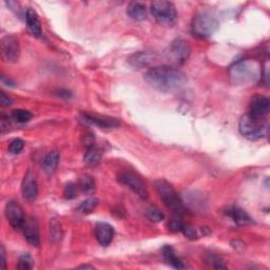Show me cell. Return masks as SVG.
<instances>
[{"mask_svg": "<svg viewBox=\"0 0 270 270\" xmlns=\"http://www.w3.org/2000/svg\"><path fill=\"white\" fill-rule=\"evenodd\" d=\"M146 82L154 89L170 93L182 89L187 83V76L179 69L168 66H156L145 74Z\"/></svg>", "mask_w": 270, "mask_h": 270, "instance_id": "6da1fadb", "label": "cell"}, {"mask_svg": "<svg viewBox=\"0 0 270 270\" xmlns=\"http://www.w3.org/2000/svg\"><path fill=\"white\" fill-rule=\"evenodd\" d=\"M229 78L236 86H248L259 81L262 75L261 65L252 59L237 61L229 68Z\"/></svg>", "mask_w": 270, "mask_h": 270, "instance_id": "7a4b0ae2", "label": "cell"}, {"mask_svg": "<svg viewBox=\"0 0 270 270\" xmlns=\"http://www.w3.org/2000/svg\"><path fill=\"white\" fill-rule=\"evenodd\" d=\"M154 188L163 203L172 212L177 214H183L185 212L184 202L171 184L164 180H158L154 182Z\"/></svg>", "mask_w": 270, "mask_h": 270, "instance_id": "3957f363", "label": "cell"}, {"mask_svg": "<svg viewBox=\"0 0 270 270\" xmlns=\"http://www.w3.org/2000/svg\"><path fill=\"white\" fill-rule=\"evenodd\" d=\"M240 133L247 139L258 140L267 135L268 125L263 121V118L245 114L242 116L239 124Z\"/></svg>", "mask_w": 270, "mask_h": 270, "instance_id": "277c9868", "label": "cell"}, {"mask_svg": "<svg viewBox=\"0 0 270 270\" xmlns=\"http://www.w3.org/2000/svg\"><path fill=\"white\" fill-rule=\"evenodd\" d=\"M150 12L154 19L165 27H172L178 20L176 6L170 2H165V0L153 2L150 6Z\"/></svg>", "mask_w": 270, "mask_h": 270, "instance_id": "5b68a950", "label": "cell"}, {"mask_svg": "<svg viewBox=\"0 0 270 270\" xmlns=\"http://www.w3.org/2000/svg\"><path fill=\"white\" fill-rule=\"evenodd\" d=\"M219 23L213 15L207 12L200 13L195 16L192 22V32L200 38L212 36L217 31Z\"/></svg>", "mask_w": 270, "mask_h": 270, "instance_id": "8992f818", "label": "cell"}, {"mask_svg": "<svg viewBox=\"0 0 270 270\" xmlns=\"http://www.w3.org/2000/svg\"><path fill=\"white\" fill-rule=\"evenodd\" d=\"M117 180L120 184L128 187L131 191H133L141 200L145 201L149 198V192L145 183L142 182L137 176H135L133 172L124 171L118 174Z\"/></svg>", "mask_w": 270, "mask_h": 270, "instance_id": "52a82bcc", "label": "cell"}, {"mask_svg": "<svg viewBox=\"0 0 270 270\" xmlns=\"http://www.w3.org/2000/svg\"><path fill=\"white\" fill-rule=\"evenodd\" d=\"M0 53L6 62H16L20 56V44L18 38L14 35H7L0 41Z\"/></svg>", "mask_w": 270, "mask_h": 270, "instance_id": "ba28073f", "label": "cell"}, {"mask_svg": "<svg viewBox=\"0 0 270 270\" xmlns=\"http://www.w3.org/2000/svg\"><path fill=\"white\" fill-rule=\"evenodd\" d=\"M6 216L9 220L10 225L15 230H22L26 224V216L21 206L17 202H9L6 205Z\"/></svg>", "mask_w": 270, "mask_h": 270, "instance_id": "9c48e42d", "label": "cell"}, {"mask_svg": "<svg viewBox=\"0 0 270 270\" xmlns=\"http://www.w3.org/2000/svg\"><path fill=\"white\" fill-rule=\"evenodd\" d=\"M169 54L174 62L178 65H182V63L187 61L190 54H191V45L183 38H177L170 44Z\"/></svg>", "mask_w": 270, "mask_h": 270, "instance_id": "30bf717a", "label": "cell"}, {"mask_svg": "<svg viewBox=\"0 0 270 270\" xmlns=\"http://www.w3.org/2000/svg\"><path fill=\"white\" fill-rule=\"evenodd\" d=\"M22 231L24 239L29 244L35 247H39L40 232H39V223L36 216H30L27 218Z\"/></svg>", "mask_w": 270, "mask_h": 270, "instance_id": "8fae6325", "label": "cell"}, {"mask_svg": "<svg viewBox=\"0 0 270 270\" xmlns=\"http://www.w3.org/2000/svg\"><path fill=\"white\" fill-rule=\"evenodd\" d=\"M83 119L91 125L99 127L103 129H115L120 126V121L114 117L100 115V114H92V113H84L82 115Z\"/></svg>", "mask_w": 270, "mask_h": 270, "instance_id": "7c38bea8", "label": "cell"}, {"mask_svg": "<svg viewBox=\"0 0 270 270\" xmlns=\"http://www.w3.org/2000/svg\"><path fill=\"white\" fill-rule=\"evenodd\" d=\"M22 197L27 202H34L39 193V188L37 180L35 179L34 174H32L31 171H28L24 176L22 186H21Z\"/></svg>", "mask_w": 270, "mask_h": 270, "instance_id": "4fadbf2b", "label": "cell"}, {"mask_svg": "<svg viewBox=\"0 0 270 270\" xmlns=\"http://www.w3.org/2000/svg\"><path fill=\"white\" fill-rule=\"evenodd\" d=\"M114 228L108 223H104V222H100L96 224L94 229V234L100 245L107 247L109 246L113 241L114 237Z\"/></svg>", "mask_w": 270, "mask_h": 270, "instance_id": "5bb4252c", "label": "cell"}, {"mask_svg": "<svg viewBox=\"0 0 270 270\" xmlns=\"http://www.w3.org/2000/svg\"><path fill=\"white\" fill-rule=\"evenodd\" d=\"M128 61L132 67L136 69H142V68H149L151 66H154L155 63L158 61V57L154 53L138 52V53L131 55Z\"/></svg>", "mask_w": 270, "mask_h": 270, "instance_id": "9a60e30c", "label": "cell"}, {"mask_svg": "<svg viewBox=\"0 0 270 270\" xmlns=\"http://www.w3.org/2000/svg\"><path fill=\"white\" fill-rule=\"evenodd\" d=\"M249 110L252 116L264 118L269 112V100L264 95H256L251 99Z\"/></svg>", "mask_w": 270, "mask_h": 270, "instance_id": "2e32d148", "label": "cell"}, {"mask_svg": "<svg viewBox=\"0 0 270 270\" xmlns=\"http://www.w3.org/2000/svg\"><path fill=\"white\" fill-rule=\"evenodd\" d=\"M24 19L32 35H34L35 37H40L42 34V29L37 13L33 9H28L24 14Z\"/></svg>", "mask_w": 270, "mask_h": 270, "instance_id": "e0dca14e", "label": "cell"}, {"mask_svg": "<svg viewBox=\"0 0 270 270\" xmlns=\"http://www.w3.org/2000/svg\"><path fill=\"white\" fill-rule=\"evenodd\" d=\"M127 14L132 20L135 21H142L147 19L148 12L147 7L145 4L133 2L129 4L128 8H127Z\"/></svg>", "mask_w": 270, "mask_h": 270, "instance_id": "ac0fdd59", "label": "cell"}, {"mask_svg": "<svg viewBox=\"0 0 270 270\" xmlns=\"http://www.w3.org/2000/svg\"><path fill=\"white\" fill-rule=\"evenodd\" d=\"M227 214L233 219V222L237 225L246 226L253 223V219L249 216V214L240 207H231L227 210Z\"/></svg>", "mask_w": 270, "mask_h": 270, "instance_id": "d6986e66", "label": "cell"}, {"mask_svg": "<svg viewBox=\"0 0 270 270\" xmlns=\"http://www.w3.org/2000/svg\"><path fill=\"white\" fill-rule=\"evenodd\" d=\"M163 257L164 260L168 265L171 267L176 268V269H184L185 265L183 264L182 260L177 256L176 251L171 247V246H165L163 248Z\"/></svg>", "mask_w": 270, "mask_h": 270, "instance_id": "ffe728a7", "label": "cell"}, {"mask_svg": "<svg viewBox=\"0 0 270 270\" xmlns=\"http://www.w3.org/2000/svg\"><path fill=\"white\" fill-rule=\"evenodd\" d=\"M58 163H59V153L57 151H51L44 157L42 168L45 173L52 174L53 172H55Z\"/></svg>", "mask_w": 270, "mask_h": 270, "instance_id": "44dd1931", "label": "cell"}, {"mask_svg": "<svg viewBox=\"0 0 270 270\" xmlns=\"http://www.w3.org/2000/svg\"><path fill=\"white\" fill-rule=\"evenodd\" d=\"M86 147H87V150L84 156L85 163L88 165H96L102 158V151L94 145V142Z\"/></svg>", "mask_w": 270, "mask_h": 270, "instance_id": "7402d4cb", "label": "cell"}, {"mask_svg": "<svg viewBox=\"0 0 270 270\" xmlns=\"http://www.w3.org/2000/svg\"><path fill=\"white\" fill-rule=\"evenodd\" d=\"M79 189L82 190V191L86 194H92L95 192V181L92 177L90 176H87V174H85V176L81 177L78 180V186H77Z\"/></svg>", "mask_w": 270, "mask_h": 270, "instance_id": "603a6c76", "label": "cell"}, {"mask_svg": "<svg viewBox=\"0 0 270 270\" xmlns=\"http://www.w3.org/2000/svg\"><path fill=\"white\" fill-rule=\"evenodd\" d=\"M99 203L100 201L97 199L95 198H92V199H88L86 201H84L83 203H81V205L78 206V212H81L82 214H90L92 213L95 208L99 206Z\"/></svg>", "mask_w": 270, "mask_h": 270, "instance_id": "cb8c5ba5", "label": "cell"}, {"mask_svg": "<svg viewBox=\"0 0 270 270\" xmlns=\"http://www.w3.org/2000/svg\"><path fill=\"white\" fill-rule=\"evenodd\" d=\"M12 118L19 124H26L33 118V114L26 109H15L12 111Z\"/></svg>", "mask_w": 270, "mask_h": 270, "instance_id": "d4e9b609", "label": "cell"}, {"mask_svg": "<svg viewBox=\"0 0 270 270\" xmlns=\"http://www.w3.org/2000/svg\"><path fill=\"white\" fill-rule=\"evenodd\" d=\"M62 228L59 222L56 218H52L50 220V239L52 242L57 243L62 237Z\"/></svg>", "mask_w": 270, "mask_h": 270, "instance_id": "484cf974", "label": "cell"}, {"mask_svg": "<svg viewBox=\"0 0 270 270\" xmlns=\"http://www.w3.org/2000/svg\"><path fill=\"white\" fill-rule=\"evenodd\" d=\"M204 261L205 263L209 265L212 268L215 269H225L226 265L224 264V261L222 260L218 256L214 255V253H207V255H205L204 257Z\"/></svg>", "mask_w": 270, "mask_h": 270, "instance_id": "4316f807", "label": "cell"}, {"mask_svg": "<svg viewBox=\"0 0 270 270\" xmlns=\"http://www.w3.org/2000/svg\"><path fill=\"white\" fill-rule=\"evenodd\" d=\"M146 216L150 220L154 222V223H161V222H163L165 219V214L160 209H157L156 207L147 208Z\"/></svg>", "mask_w": 270, "mask_h": 270, "instance_id": "83f0119b", "label": "cell"}, {"mask_svg": "<svg viewBox=\"0 0 270 270\" xmlns=\"http://www.w3.org/2000/svg\"><path fill=\"white\" fill-rule=\"evenodd\" d=\"M34 267V260L32 258L29 253H24L18 261V265L17 268L20 270H30Z\"/></svg>", "mask_w": 270, "mask_h": 270, "instance_id": "f1b7e54d", "label": "cell"}, {"mask_svg": "<svg viewBox=\"0 0 270 270\" xmlns=\"http://www.w3.org/2000/svg\"><path fill=\"white\" fill-rule=\"evenodd\" d=\"M24 148V141L20 138L13 139L9 145V152L12 154H18Z\"/></svg>", "mask_w": 270, "mask_h": 270, "instance_id": "f546056e", "label": "cell"}, {"mask_svg": "<svg viewBox=\"0 0 270 270\" xmlns=\"http://www.w3.org/2000/svg\"><path fill=\"white\" fill-rule=\"evenodd\" d=\"M185 237H187V239L189 240H198V237H199V234H198V231L195 228L191 227V226H187V225H184L182 231H181Z\"/></svg>", "mask_w": 270, "mask_h": 270, "instance_id": "4dcf8cb0", "label": "cell"}, {"mask_svg": "<svg viewBox=\"0 0 270 270\" xmlns=\"http://www.w3.org/2000/svg\"><path fill=\"white\" fill-rule=\"evenodd\" d=\"M76 192H77V187L73 183H68L65 187V191H63V194H65V198L67 200H73L76 198Z\"/></svg>", "mask_w": 270, "mask_h": 270, "instance_id": "1f68e13d", "label": "cell"}, {"mask_svg": "<svg viewBox=\"0 0 270 270\" xmlns=\"http://www.w3.org/2000/svg\"><path fill=\"white\" fill-rule=\"evenodd\" d=\"M168 227L172 231L181 232L182 229H183V227H184V224L182 223L181 220H179V219H172V220H170L169 223H168Z\"/></svg>", "mask_w": 270, "mask_h": 270, "instance_id": "d6a6232c", "label": "cell"}, {"mask_svg": "<svg viewBox=\"0 0 270 270\" xmlns=\"http://www.w3.org/2000/svg\"><path fill=\"white\" fill-rule=\"evenodd\" d=\"M12 104H13V100L9 96V95H7L4 91L0 93V105L3 107H8L11 106Z\"/></svg>", "mask_w": 270, "mask_h": 270, "instance_id": "836d02e7", "label": "cell"}, {"mask_svg": "<svg viewBox=\"0 0 270 270\" xmlns=\"http://www.w3.org/2000/svg\"><path fill=\"white\" fill-rule=\"evenodd\" d=\"M0 255H2V267L4 269H6V267H7V265H6L7 258H6V250H5L4 246H2V251H0Z\"/></svg>", "mask_w": 270, "mask_h": 270, "instance_id": "e575fe53", "label": "cell"}, {"mask_svg": "<svg viewBox=\"0 0 270 270\" xmlns=\"http://www.w3.org/2000/svg\"><path fill=\"white\" fill-rule=\"evenodd\" d=\"M2 82H3V84H4V85H6V84H9V86H10V87H14V86H15V83H14V82H12L11 79H7V78H6V76H4V75H3V77H2Z\"/></svg>", "mask_w": 270, "mask_h": 270, "instance_id": "d590c367", "label": "cell"}, {"mask_svg": "<svg viewBox=\"0 0 270 270\" xmlns=\"http://www.w3.org/2000/svg\"><path fill=\"white\" fill-rule=\"evenodd\" d=\"M79 269H94V267L92 265H82L78 267Z\"/></svg>", "mask_w": 270, "mask_h": 270, "instance_id": "8d00e7d4", "label": "cell"}]
</instances>
